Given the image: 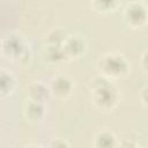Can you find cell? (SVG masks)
<instances>
[{
	"label": "cell",
	"mask_w": 148,
	"mask_h": 148,
	"mask_svg": "<svg viewBox=\"0 0 148 148\" xmlns=\"http://www.w3.org/2000/svg\"><path fill=\"white\" fill-rule=\"evenodd\" d=\"M67 36L68 32L64 28H52L44 37V45H62Z\"/></svg>",
	"instance_id": "12"
},
{
	"label": "cell",
	"mask_w": 148,
	"mask_h": 148,
	"mask_svg": "<svg viewBox=\"0 0 148 148\" xmlns=\"http://www.w3.org/2000/svg\"><path fill=\"white\" fill-rule=\"evenodd\" d=\"M16 80L13 73L6 68H0V98L10 96L15 89Z\"/></svg>",
	"instance_id": "10"
},
{
	"label": "cell",
	"mask_w": 148,
	"mask_h": 148,
	"mask_svg": "<svg viewBox=\"0 0 148 148\" xmlns=\"http://www.w3.org/2000/svg\"><path fill=\"white\" fill-rule=\"evenodd\" d=\"M147 92H148V89H147V86L145 84L140 89V91H139V99L141 102V105L145 109H147V106H148V103H147Z\"/></svg>",
	"instance_id": "16"
},
{
	"label": "cell",
	"mask_w": 148,
	"mask_h": 148,
	"mask_svg": "<svg viewBox=\"0 0 148 148\" xmlns=\"http://www.w3.org/2000/svg\"><path fill=\"white\" fill-rule=\"evenodd\" d=\"M23 148H44V147H42V146H39V145H36V143H30V145L24 146Z\"/></svg>",
	"instance_id": "18"
},
{
	"label": "cell",
	"mask_w": 148,
	"mask_h": 148,
	"mask_svg": "<svg viewBox=\"0 0 148 148\" xmlns=\"http://www.w3.org/2000/svg\"><path fill=\"white\" fill-rule=\"evenodd\" d=\"M118 146H119V141L116 134L109 130L99 131L92 140L94 148H118Z\"/></svg>",
	"instance_id": "9"
},
{
	"label": "cell",
	"mask_w": 148,
	"mask_h": 148,
	"mask_svg": "<svg viewBox=\"0 0 148 148\" xmlns=\"http://www.w3.org/2000/svg\"><path fill=\"white\" fill-rule=\"evenodd\" d=\"M43 57L49 64H60L68 60L62 50V45H44Z\"/></svg>",
	"instance_id": "11"
},
{
	"label": "cell",
	"mask_w": 148,
	"mask_h": 148,
	"mask_svg": "<svg viewBox=\"0 0 148 148\" xmlns=\"http://www.w3.org/2000/svg\"><path fill=\"white\" fill-rule=\"evenodd\" d=\"M46 111H47V109L44 103L32 102V101H28V99L23 106V114H24L25 119L34 121V123L43 120L44 117L46 116Z\"/></svg>",
	"instance_id": "8"
},
{
	"label": "cell",
	"mask_w": 148,
	"mask_h": 148,
	"mask_svg": "<svg viewBox=\"0 0 148 148\" xmlns=\"http://www.w3.org/2000/svg\"><path fill=\"white\" fill-rule=\"evenodd\" d=\"M126 24L132 29H142L147 24L148 10L143 1H130L123 12Z\"/></svg>",
	"instance_id": "4"
},
{
	"label": "cell",
	"mask_w": 148,
	"mask_h": 148,
	"mask_svg": "<svg viewBox=\"0 0 148 148\" xmlns=\"http://www.w3.org/2000/svg\"><path fill=\"white\" fill-rule=\"evenodd\" d=\"M74 81L66 74H58L50 81L49 89L51 95L58 98H66L74 91Z\"/></svg>",
	"instance_id": "5"
},
{
	"label": "cell",
	"mask_w": 148,
	"mask_h": 148,
	"mask_svg": "<svg viewBox=\"0 0 148 148\" xmlns=\"http://www.w3.org/2000/svg\"><path fill=\"white\" fill-rule=\"evenodd\" d=\"M90 98L97 109L111 111L118 105L120 92L111 80L98 74L90 81Z\"/></svg>",
	"instance_id": "1"
},
{
	"label": "cell",
	"mask_w": 148,
	"mask_h": 148,
	"mask_svg": "<svg viewBox=\"0 0 148 148\" xmlns=\"http://www.w3.org/2000/svg\"><path fill=\"white\" fill-rule=\"evenodd\" d=\"M46 148H71V147H69V143L65 139H62V138H54V139H52L49 142Z\"/></svg>",
	"instance_id": "14"
},
{
	"label": "cell",
	"mask_w": 148,
	"mask_h": 148,
	"mask_svg": "<svg viewBox=\"0 0 148 148\" xmlns=\"http://www.w3.org/2000/svg\"><path fill=\"white\" fill-rule=\"evenodd\" d=\"M147 56H148V51L147 49L143 50V52L141 53L140 58H139V64H140V67L142 69V72L146 74L147 73V68H148V61H147Z\"/></svg>",
	"instance_id": "15"
},
{
	"label": "cell",
	"mask_w": 148,
	"mask_h": 148,
	"mask_svg": "<svg viewBox=\"0 0 148 148\" xmlns=\"http://www.w3.org/2000/svg\"><path fill=\"white\" fill-rule=\"evenodd\" d=\"M118 148H141V146L138 145L135 141H132V140H125V141L119 142Z\"/></svg>",
	"instance_id": "17"
},
{
	"label": "cell",
	"mask_w": 148,
	"mask_h": 148,
	"mask_svg": "<svg viewBox=\"0 0 148 148\" xmlns=\"http://www.w3.org/2000/svg\"><path fill=\"white\" fill-rule=\"evenodd\" d=\"M62 50L68 60L77 59L86 53L87 50L86 39L80 35H68L62 44Z\"/></svg>",
	"instance_id": "6"
},
{
	"label": "cell",
	"mask_w": 148,
	"mask_h": 148,
	"mask_svg": "<svg viewBox=\"0 0 148 148\" xmlns=\"http://www.w3.org/2000/svg\"><path fill=\"white\" fill-rule=\"evenodd\" d=\"M99 75L112 80L126 76L130 73V61L118 52H109L103 54L97 61Z\"/></svg>",
	"instance_id": "3"
},
{
	"label": "cell",
	"mask_w": 148,
	"mask_h": 148,
	"mask_svg": "<svg viewBox=\"0 0 148 148\" xmlns=\"http://www.w3.org/2000/svg\"><path fill=\"white\" fill-rule=\"evenodd\" d=\"M0 52L6 59L21 65L28 64L31 59L29 42L16 32H9L1 38Z\"/></svg>",
	"instance_id": "2"
},
{
	"label": "cell",
	"mask_w": 148,
	"mask_h": 148,
	"mask_svg": "<svg viewBox=\"0 0 148 148\" xmlns=\"http://www.w3.org/2000/svg\"><path fill=\"white\" fill-rule=\"evenodd\" d=\"M51 97V91L49 86L40 81L31 82L27 88V98L28 101L38 102V103H46Z\"/></svg>",
	"instance_id": "7"
},
{
	"label": "cell",
	"mask_w": 148,
	"mask_h": 148,
	"mask_svg": "<svg viewBox=\"0 0 148 148\" xmlns=\"http://www.w3.org/2000/svg\"><path fill=\"white\" fill-rule=\"evenodd\" d=\"M90 5L92 6L94 10L98 13H109L114 10L119 6V1L117 0H95L91 1Z\"/></svg>",
	"instance_id": "13"
}]
</instances>
